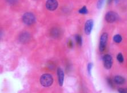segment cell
Listing matches in <instances>:
<instances>
[{
  "instance_id": "cell-20",
  "label": "cell",
  "mask_w": 127,
  "mask_h": 93,
  "mask_svg": "<svg viewBox=\"0 0 127 93\" xmlns=\"http://www.w3.org/2000/svg\"><path fill=\"white\" fill-rule=\"evenodd\" d=\"M7 1L9 3H11V4H13V3H16L17 1V0H7Z\"/></svg>"
},
{
  "instance_id": "cell-22",
  "label": "cell",
  "mask_w": 127,
  "mask_h": 93,
  "mask_svg": "<svg viewBox=\"0 0 127 93\" xmlns=\"http://www.w3.org/2000/svg\"><path fill=\"white\" fill-rule=\"evenodd\" d=\"M113 0H108V3H111V2Z\"/></svg>"
},
{
  "instance_id": "cell-18",
  "label": "cell",
  "mask_w": 127,
  "mask_h": 93,
  "mask_svg": "<svg viewBox=\"0 0 127 93\" xmlns=\"http://www.w3.org/2000/svg\"><path fill=\"white\" fill-rule=\"evenodd\" d=\"M60 33V32L59 31V30H53V32H52V34L53 35V36H55V35H56V36H59Z\"/></svg>"
},
{
  "instance_id": "cell-14",
  "label": "cell",
  "mask_w": 127,
  "mask_h": 93,
  "mask_svg": "<svg viewBox=\"0 0 127 93\" xmlns=\"http://www.w3.org/2000/svg\"><path fill=\"white\" fill-rule=\"evenodd\" d=\"M78 12H79V13L82 14H87L88 13V9L87 7L85 6H84L81 9H80Z\"/></svg>"
},
{
  "instance_id": "cell-6",
  "label": "cell",
  "mask_w": 127,
  "mask_h": 93,
  "mask_svg": "<svg viewBox=\"0 0 127 93\" xmlns=\"http://www.w3.org/2000/svg\"><path fill=\"white\" fill-rule=\"evenodd\" d=\"M58 2L57 0H47L46 2V7L48 10L50 11H54L57 8Z\"/></svg>"
},
{
  "instance_id": "cell-9",
  "label": "cell",
  "mask_w": 127,
  "mask_h": 93,
  "mask_svg": "<svg viewBox=\"0 0 127 93\" xmlns=\"http://www.w3.org/2000/svg\"><path fill=\"white\" fill-rule=\"evenodd\" d=\"M126 79L124 77H121L120 76H116L114 78V82L118 85H122L124 83Z\"/></svg>"
},
{
  "instance_id": "cell-5",
  "label": "cell",
  "mask_w": 127,
  "mask_h": 93,
  "mask_svg": "<svg viewBox=\"0 0 127 93\" xmlns=\"http://www.w3.org/2000/svg\"><path fill=\"white\" fill-rule=\"evenodd\" d=\"M102 60H103L104 67L106 69H110L112 68L113 64V59L111 56L106 54L104 56Z\"/></svg>"
},
{
  "instance_id": "cell-4",
  "label": "cell",
  "mask_w": 127,
  "mask_h": 93,
  "mask_svg": "<svg viewBox=\"0 0 127 93\" xmlns=\"http://www.w3.org/2000/svg\"><path fill=\"white\" fill-rule=\"evenodd\" d=\"M105 19L108 23H113L118 19V14L116 13L112 12V11L108 12L105 15Z\"/></svg>"
},
{
  "instance_id": "cell-10",
  "label": "cell",
  "mask_w": 127,
  "mask_h": 93,
  "mask_svg": "<svg viewBox=\"0 0 127 93\" xmlns=\"http://www.w3.org/2000/svg\"><path fill=\"white\" fill-rule=\"evenodd\" d=\"M29 38L30 36L28 33L27 32H24L21 34L19 39L20 42H21L22 43H27L29 40Z\"/></svg>"
},
{
  "instance_id": "cell-7",
  "label": "cell",
  "mask_w": 127,
  "mask_h": 93,
  "mask_svg": "<svg viewBox=\"0 0 127 93\" xmlns=\"http://www.w3.org/2000/svg\"><path fill=\"white\" fill-rule=\"evenodd\" d=\"M93 27V20L92 19L88 20L85 24V32L87 35L91 34Z\"/></svg>"
},
{
  "instance_id": "cell-13",
  "label": "cell",
  "mask_w": 127,
  "mask_h": 93,
  "mask_svg": "<svg viewBox=\"0 0 127 93\" xmlns=\"http://www.w3.org/2000/svg\"><path fill=\"white\" fill-rule=\"evenodd\" d=\"M117 60H118L119 62H120V63H122V62H124V57H123V55L122 53H119L118 55H117Z\"/></svg>"
},
{
  "instance_id": "cell-19",
  "label": "cell",
  "mask_w": 127,
  "mask_h": 93,
  "mask_svg": "<svg viewBox=\"0 0 127 93\" xmlns=\"http://www.w3.org/2000/svg\"><path fill=\"white\" fill-rule=\"evenodd\" d=\"M107 82H108V83L109 84V85L111 87H113V82H112V80L111 78H108L107 79Z\"/></svg>"
},
{
  "instance_id": "cell-17",
  "label": "cell",
  "mask_w": 127,
  "mask_h": 93,
  "mask_svg": "<svg viewBox=\"0 0 127 93\" xmlns=\"http://www.w3.org/2000/svg\"><path fill=\"white\" fill-rule=\"evenodd\" d=\"M118 91L119 93H127V89L120 88L119 89Z\"/></svg>"
},
{
  "instance_id": "cell-21",
  "label": "cell",
  "mask_w": 127,
  "mask_h": 93,
  "mask_svg": "<svg viewBox=\"0 0 127 93\" xmlns=\"http://www.w3.org/2000/svg\"><path fill=\"white\" fill-rule=\"evenodd\" d=\"M69 46H70V47H71V46L72 47V42H71V41H70V42H69Z\"/></svg>"
},
{
  "instance_id": "cell-8",
  "label": "cell",
  "mask_w": 127,
  "mask_h": 93,
  "mask_svg": "<svg viewBox=\"0 0 127 93\" xmlns=\"http://www.w3.org/2000/svg\"><path fill=\"white\" fill-rule=\"evenodd\" d=\"M57 73L59 85L60 86H62L64 84V73L62 69L60 68L57 69Z\"/></svg>"
},
{
  "instance_id": "cell-11",
  "label": "cell",
  "mask_w": 127,
  "mask_h": 93,
  "mask_svg": "<svg viewBox=\"0 0 127 93\" xmlns=\"http://www.w3.org/2000/svg\"><path fill=\"white\" fill-rule=\"evenodd\" d=\"M113 40L114 42L116 43H120L121 41H122V37H121L120 35H115V36H113Z\"/></svg>"
},
{
  "instance_id": "cell-2",
  "label": "cell",
  "mask_w": 127,
  "mask_h": 93,
  "mask_svg": "<svg viewBox=\"0 0 127 93\" xmlns=\"http://www.w3.org/2000/svg\"><path fill=\"white\" fill-rule=\"evenodd\" d=\"M35 18L32 13H26L22 16V21L25 25H31L35 22Z\"/></svg>"
},
{
  "instance_id": "cell-3",
  "label": "cell",
  "mask_w": 127,
  "mask_h": 93,
  "mask_svg": "<svg viewBox=\"0 0 127 93\" xmlns=\"http://www.w3.org/2000/svg\"><path fill=\"white\" fill-rule=\"evenodd\" d=\"M108 38V35L106 32H104L101 35L100 39V45H99V50L100 52L105 51L107 41Z\"/></svg>"
},
{
  "instance_id": "cell-15",
  "label": "cell",
  "mask_w": 127,
  "mask_h": 93,
  "mask_svg": "<svg viewBox=\"0 0 127 93\" xmlns=\"http://www.w3.org/2000/svg\"><path fill=\"white\" fill-rule=\"evenodd\" d=\"M93 68V64L92 63H89L88 65V72L89 75H91V72H92V69Z\"/></svg>"
},
{
  "instance_id": "cell-16",
  "label": "cell",
  "mask_w": 127,
  "mask_h": 93,
  "mask_svg": "<svg viewBox=\"0 0 127 93\" xmlns=\"http://www.w3.org/2000/svg\"><path fill=\"white\" fill-rule=\"evenodd\" d=\"M104 1H105V0H98L97 4V7L98 9H100L102 7V5H103Z\"/></svg>"
},
{
  "instance_id": "cell-1",
  "label": "cell",
  "mask_w": 127,
  "mask_h": 93,
  "mask_svg": "<svg viewBox=\"0 0 127 93\" xmlns=\"http://www.w3.org/2000/svg\"><path fill=\"white\" fill-rule=\"evenodd\" d=\"M53 79L52 76L49 74H43L40 78V83L43 86L49 87L53 83Z\"/></svg>"
},
{
  "instance_id": "cell-12",
  "label": "cell",
  "mask_w": 127,
  "mask_h": 93,
  "mask_svg": "<svg viewBox=\"0 0 127 93\" xmlns=\"http://www.w3.org/2000/svg\"><path fill=\"white\" fill-rule=\"evenodd\" d=\"M76 42H77V43L78 44V45L80 46H81L83 40H82V38L80 35L78 34L76 35Z\"/></svg>"
}]
</instances>
